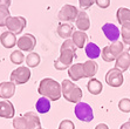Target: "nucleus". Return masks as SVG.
Returning a JSON list of instances; mask_svg holds the SVG:
<instances>
[{
  "label": "nucleus",
  "mask_w": 130,
  "mask_h": 129,
  "mask_svg": "<svg viewBox=\"0 0 130 129\" xmlns=\"http://www.w3.org/2000/svg\"><path fill=\"white\" fill-rule=\"evenodd\" d=\"M76 49L77 47L72 39L64 40L60 47V55L54 61V68L56 70H64L69 68L76 58Z\"/></svg>",
  "instance_id": "obj_1"
},
{
  "label": "nucleus",
  "mask_w": 130,
  "mask_h": 129,
  "mask_svg": "<svg viewBox=\"0 0 130 129\" xmlns=\"http://www.w3.org/2000/svg\"><path fill=\"white\" fill-rule=\"evenodd\" d=\"M38 93L40 95L45 96L51 101H58L62 96V89H61V83L55 81L52 78L42 79L38 87Z\"/></svg>",
  "instance_id": "obj_2"
},
{
  "label": "nucleus",
  "mask_w": 130,
  "mask_h": 129,
  "mask_svg": "<svg viewBox=\"0 0 130 129\" xmlns=\"http://www.w3.org/2000/svg\"><path fill=\"white\" fill-rule=\"evenodd\" d=\"M61 89H62V96L68 102L79 103L82 100V97H83L82 89L79 86H76L72 80L64 79L63 81L61 82Z\"/></svg>",
  "instance_id": "obj_3"
},
{
  "label": "nucleus",
  "mask_w": 130,
  "mask_h": 129,
  "mask_svg": "<svg viewBox=\"0 0 130 129\" xmlns=\"http://www.w3.org/2000/svg\"><path fill=\"white\" fill-rule=\"evenodd\" d=\"M74 113H75V116L82 122H90L94 120L93 108L86 102L80 101L79 103H76L75 108H74Z\"/></svg>",
  "instance_id": "obj_4"
},
{
  "label": "nucleus",
  "mask_w": 130,
  "mask_h": 129,
  "mask_svg": "<svg viewBox=\"0 0 130 129\" xmlns=\"http://www.w3.org/2000/svg\"><path fill=\"white\" fill-rule=\"evenodd\" d=\"M27 26V20L21 17V15H17V17H9L6 21V26L7 31L13 32L15 35L22 33V31L25 30V27Z\"/></svg>",
  "instance_id": "obj_5"
},
{
  "label": "nucleus",
  "mask_w": 130,
  "mask_h": 129,
  "mask_svg": "<svg viewBox=\"0 0 130 129\" xmlns=\"http://www.w3.org/2000/svg\"><path fill=\"white\" fill-rule=\"evenodd\" d=\"M79 14V9L74 5L66 4L61 7L58 13V19L61 22H75V19Z\"/></svg>",
  "instance_id": "obj_6"
},
{
  "label": "nucleus",
  "mask_w": 130,
  "mask_h": 129,
  "mask_svg": "<svg viewBox=\"0 0 130 129\" xmlns=\"http://www.w3.org/2000/svg\"><path fill=\"white\" fill-rule=\"evenodd\" d=\"M30 79V69L27 66H20L11 73V81L15 84H24Z\"/></svg>",
  "instance_id": "obj_7"
},
{
  "label": "nucleus",
  "mask_w": 130,
  "mask_h": 129,
  "mask_svg": "<svg viewBox=\"0 0 130 129\" xmlns=\"http://www.w3.org/2000/svg\"><path fill=\"white\" fill-rule=\"evenodd\" d=\"M124 78H123V73L117 68H111L109 69L106 74V82L108 86L114 88H118L123 84Z\"/></svg>",
  "instance_id": "obj_8"
},
{
  "label": "nucleus",
  "mask_w": 130,
  "mask_h": 129,
  "mask_svg": "<svg viewBox=\"0 0 130 129\" xmlns=\"http://www.w3.org/2000/svg\"><path fill=\"white\" fill-rule=\"evenodd\" d=\"M17 46L22 52H33L36 46V38L30 33H26L21 35L17 41Z\"/></svg>",
  "instance_id": "obj_9"
},
{
  "label": "nucleus",
  "mask_w": 130,
  "mask_h": 129,
  "mask_svg": "<svg viewBox=\"0 0 130 129\" xmlns=\"http://www.w3.org/2000/svg\"><path fill=\"white\" fill-rule=\"evenodd\" d=\"M102 32L106 35V38L111 42L118 41L120 36H121V31L116 25L111 24V22H106L102 26Z\"/></svg>",
  "instance_id": "obj_10"
},
{
  "label": "nucleus",
  "mask_w": 130,
  "mask_h": 129,
  "mask_svg": "<svg viewBox=\"0 0 130 129\" xmlns=\"http://www.w3.org/2000/svg\"><path fill=\"white\" fill-rule=\"evenodd\" d=\"M75 26L79 28V31H82V32H86L90 28V19L86 11L83 9L79 11V14L75 19Z\"/></svg>",
  "instance_id": "obj_11"
},
{
  "label": "nucleus",
  "mask_w": 130,
  "mask_h": 129,
  "mask_svg": "<svg viewBox=\"0 0 130 129\" xmlns=\"http://www.w3.org/2000/svg\"><path fill=\"white\" fill-rule=\"evenodd\" d=\"M115 68L120 69L122 73L130 68V52L123 51L115 60Z\"/></svg>",
  "instance_id": "obj_12"
},
{
  "label": "nucleus",
  "mask_w": 130,
  "mask_h": 129,
  "mask_svg": "<svg viewBox=\"0 0 130 129\" xmlns=\"http://www.w3.org/2000/svg\"><path fill=\"white\" fill-rule=\"evenodd\" d=\"M15 86L12 81H4L0 83V97L4 100L11 99L15 93Z\"/></svg>",
  "instance_id": "obj_13"
},
{
  "label": "nucleus",
  "mask_w": 130,
  "mask_h": 129,
  "mask_svg": "<svg viewBox=\"0 0 130 129\" xmlns=\"http://www.w3.org/2000/svg\"><path fill=\"white\" fill-rule=\"evenodd\" d=\"M68 75L72 81H79L82 78H85L83 63H73L68 68Z\"/></svg>",
  "instance_id": "obj_14"
},
{
  "label": "nucleus",
  "mask_w": 130,
  "mask_h": 129,
  "mask_svg": "<svg viewBox=\"0 0 130 129\" xmlns=\"http://www.w3.org/2000/svg\"><path fill=\"white\" fill-rule=\"evenodd\" d=\"M15 114L14 106L11 101H0V117L13 119Z\"/></svg>",
  "instance_id": "obj_15"
},
{
  "label": "nucleus",
  "mask_w": 130,
  "mask_h": 129,
  "mask_svg": "<svg viewBox=\"0 0 130 129\" xmlns=\"http://www.w3.org/2000/svg\"><path fill=\"white\" fill-rule=\"evenodd\" d=\"M17 41H18L17 35L9 31H5L0 36V42L5 48H13L17 46Z\"/></svg>",
  "instance_id": "obj_16"
},
{
  "label": "nucleus",
  "mask_w": 130,
  "mask_h": 129,
  "mask_svg": "<svg viewBox=\"0 0 130 129\" xmlns=\"http://www.w3.org/2000/svg\"><path fill=\"white\" fill-rule=\"evenodd\" d=\"M58 35L62 39H70L74 33V26L70 22H61L58 26Z\"/></svg>",
  "instance_id": "obj_17"
},
{
  "label": "nucleus",
  "mask_w": 130,
  "mask_h": 129,
  "mask_svg": "<svg viewBox=\"0 0 130 129\" xmlns=\"http://www.w3.org/2000/svg\"><path fill=\"white\" fill-rule=\"evenodd\" d=\"M72 40L76 47L80 49H83L87 45L88 35L86 34V32H82V31H74V33L72 35Z\"/></svg>",
  "instance_id": "obj_18"
},
{
  "label": "nucleus",
  "mask_w": 130,
  "mask_h": 129,
  "mask_svg": "<svg viewBox=\"0 0 130 129\" xmlns=\"http://www.w3.org/2000/svg\"><path fill=\"white\" fill-rule=\"evenodd\" d=\"M99 70V65L95 62L94 60H87L86 62H83V72H85V78L91 79L94 78L95 74Z\"/></svg>",
  "instance_id": "obj_19"
},
{
  "label": "nucleus",
  "mask_w": 130,
  "mask_h": 129,
  "mask_svg": "<svg viewBox=\"0 0 130 129\" xmlns=\"http://www.w3.org/2000/svg\"><path fill=\"white\" fill-rule=\"evenodd\" d=\"M24 116L27 120L28 129H41V122H40V119L36 115V113L27 111L26 114H24Z\"/></svg>",
  "instance_id": "obj_20"
},
{
  "label": "nucleus",
  "mask_w": 130,
  "mask_h": 129,
  "mask_svg": "<svg viewBox=\"0 0 130 129\" xmlns=\"http://www.w3.org/2000/svg\"><path fill=\"white\" fill-rule=\"evenodd\" d=\"M87 89L93 95H99V94L102 93V90H103L102 82H100V80H97L95 78L89 79V81L87 83Z\"/></svg>",
  "instance_id": "obj_21"
},
{
  "label": "nucleus",
  "mask_w": 130,
  "mask_h": 129,
  "mask_svg": "<svg viewBox=\"0 0 130 129\" xmlns=\"http://www.w3.org/2000/svg\"><path fill=\"white\" fill-rule=\"evenodd\" d=\"M85 52L90 60H95V59H97L99 56H101V48L99 47L96 44H94V42L87 44L85 47Z\"/></svg>",
  "instance_id": "obj_22"
},
{
  "label": "nucleus",
  "mask_w": 130,
  "mask_h": 129,
  "mask_svg": "<svg viewBox=\"0 0 130 129\" xmlns=\"http://www.w3.org/2000/svg\"><path fill=\"white\" fill-rule=\"evenodd\" d=\"M35 109L38 113L40 114H46L51 110V100L45 97V96H41L40 99L36 100L35 103Z\"/></svg>",
  "instance_id": "obj_23"
},
{
  "label": "nucleus",
  "mask_w": 130,
  "mask_h": 129,
  "mask_svg": "<svg viewBox=\"0 0 130 129\" xmlns=\"http://www.w3.org/2000/svg\"><path fill=\"white\" fill-rule=\"evenodd\" d=\"M116 18H117L118 24L121 25L130 22V9L127 7H120L116 12Z\"/></svg>",
  "instance_id": "obj_24"
},
{
  "label": "nucleus",
  "mask_w": 130,
  "mask_h": 129,
  "mask_svg": "<svg viewBox=\"0 0 130 129\" xmlns=\"http://www.w3.org/2000/svg\"><path fill=\"white\" fill-rule=\"evenodd\" d=\"M40 61H41V58L38 53L35 52H30L29 54H27L26 59H25V62L27 65V67L29 68H35L40 65Z\"/></svg>",
  "instance_id": "obj_25"
},
{
  "label": "nucleus",
  "mask_w": 130,
  "mask_h": 129,
  "mask_svg": "<svg viewBox=\"0 0 130 129\" xmlns=\"http://www.w3.org/2000/svg\"><path fill=\"white\" fill-rule=\"evenodd\" d=\"M26 56H25L24 52L20 51V49H17V51H13L9 55V60L11 62L14 63V65H21L22 62L25 61Z\"/></svg>",
  "instance_id": "obj_26"
},
{
  "label": "nucleus",
  "mask_w": 130,
  "mask_h": 129,
  "mask_svg": "<svg viewBox=\"0 0 130 129\" xmlns=\"http://www.w3.org/2000/svg\"><path fill=\"white\" fill-rule=\"evenodd\" d=\"M109 46V49H110V52H111V54L114 55V58L115 59H117L118 55L121 54L122 52L124 51V44L121 41H115V42H111Z\"/></svg>",
  "instance_id": "obj_27"
},
{
  "label": "nucleus",
  "mask_w": 130,
  "mask_h": 129,
  "mask_svg": "<svg viewBox=\"0 0 130 129\" xmlns=\"http://www.w3.org/2000/svg\"><path fill=\"white\" fill-rule=\"evenodd\" d=\"M121 36L122 42L130 47V22L121 25Z\"/></svg>",
  "instance_id": "obj_28"
},
{
  "label": "nucleus",
  "mask_w": 130,
  "mask_h": 129,
  "mask_svg": "<svg viewBox=\"0 0 130 129\" xmlns=\"http://www.w3.org/2000/svg\"><path fill=\"white\" fill-rule=\"evenodd\" d=\"M9 17H11L9 7L0 6V27H5L6 26V21Z\"/></svg>",
  "instance_id": "obj_29"
},
{
  "label": "nucleus",
  "mask_w": 130,
  "mask_h": 129,
  "mask_svg": "<svg viewBox=\"0 0 130 129\" xmlns=\"http://www.w3.org/2000/svg\"><path fill=\"white\" fill-rule=\"evenodd\" d=\"M13 127L14 129H28L27 126V120L25 119V116H18L13 120Z\"/></svg>",
  "instance_id": "obj_30"
},
{
  "label": "nucleus",
  "mask_w": 130,
  "mask_h": 129,
  "mask_svg": "<svg viewBox=\"0 0 130 129\" xmlns=\"http://www.w3.org/2000/svg\"><path fill=\"white\" fill-rule=\"evenodd\" d=\"M101 55H102V59L106 62H111V61H115L116 59L114 58V55L111 54V52L109 49V46L107 45L106 47H103V49L101 51Z\"/></svg>",
  "instance_id": "obj_31"
},
{
  "label": "nucleus",
  "mask_w": 130,
  "mask_h": 129,
  "mask_svg": "<svg viewBox=\"0 0 130 129\" xmlns=\"http://www.w3.org/2000/svg\"><path fill=\"white\" fill-rule=\"evenodd\" d=\"M118 109L123 113H130V99H121L118 102Z\"/></svg>",
  "instance_id": "obj_32"
},
{
  "label": "nucleus",
  "mask_w": 130,
  "mask_h": 129,
  "mask_svg": "<svg viewBox=\"0 0 130 129\" xmlns=\"http://www.w3.org/2000/svg\"><path fill=\"white\" fill-rule=\"evenodd\" d=\"M59 129H75V124L70 120H62L59 124Z\"/></svg>",
  "instance_id": "obj_33"
},
{
  "label": "nucleus",
  "mask_w": 130,
  "mask_h": 129,
  "mask_svg": "<svg viewBox=\"0 0 130 129\" xmlns=\"http://www.w3.org/2000/svg\"><path fill=\"white\" fill-rule=\"evenodd\" d=\"M94 4H95V0H79V5L81 7V9H83V11L91 7Z\"/></svg>",
  "instance_id": "obj_34"
},
{
  "label": "nucleus",
  "mask_w": 130,
  "mask_h": 129,
  "mask_svg": "<svg viewBox=\"0 0 130 129\" xmlns=\"http://www.w3.org/2000/svg\"><path fill=\"white\" fill-rule=\"evenodd\" d=\"M95 4L100 8H108L110 6V0H95Z\"/></svg>",
  "instance_id": "obj_35"
},
{
  "label": "nucleus",
  "mask_w": 130,
  "mask_h": 129,
  "mask_svg": "<svg viewBox=\"0 0 130 129\" xmlns=\"http://www.w3.org/2000/svg\"><path fill=\"white\" fill-rule=\"evenodd\" d=\"M12 4V0H0V6H6L9 7Z\"/></svg>",
  "instance_id": "obj_36"
},
{
  "label": "nucleus",
  "mask_w": 130,
  "mask_h": 129,
  "mask_svg": "<svg viewBox=\"0 0 130 129\" xmlns=\"http://www.w3.org/2000/svg\"><path fill=\"white\" fill-rule=\"evenodd\" d=\"M95 129H109V127L107 126L106 123H99V124L95 127Z\"/></svg>",
  "instance_id": "obj_37"
},
{
  "label": "nucleus",
  "mask_w": 130,
  "mask_h": 129,
  "mask_svg": "<svg viewBox=\"0 0 130 129\" xmlns=\"http://www.w3.org/2000/svg\"><path fill=\"white\" fill-rule=\"evenodd\" d=\"M120 129H130V120L127 121V122H124L123 124L120 127Z\"/></svg>",
  "instance_id": "obj_38"
},
{
  "label": "nucleus",
  "mask_w": 130,
  "mask_h": 129,
  "mask_svg": "<svg viewBox=\"0 0 130 129\" xmlns=\"http://www.w3.org/2000/svg\"><path fill=\"white\" fill-rule=\"evenodd\" d=\"M6 27H0V36H1V34L5 32V31H7V30H5Z\"/></svg>",
  "instance_id": "obj_39"
},
{
  "label": "nucleus",
  "mask_w": 130,
  "mask_h": 129,
  "mask_svg": "<svg viewBox=\"0 0 130 129\" xmlns=\"http://www.w3.org/2000/svg\"><path fill=\"white\" fill-rule=\"evenodd\" d=\"M129 120H130V117H129Z\"/></svg>",
  "instance_id": "obj_40"
},
{
  "label": "nucleus",
  "mask_w": 130,
  "mask_h": 129,
  "mask_svg": "<svg viewBox=\"0 0 130 129\" xmlns=\"http://www.w3.org/2000/svg\"><path fill=\"white\" fill-rule=\"evenodd\" d=\"M41 129H42V128H41Z\"/></svg>",
  "instance_id": "obj_41"
}]
</instances>
